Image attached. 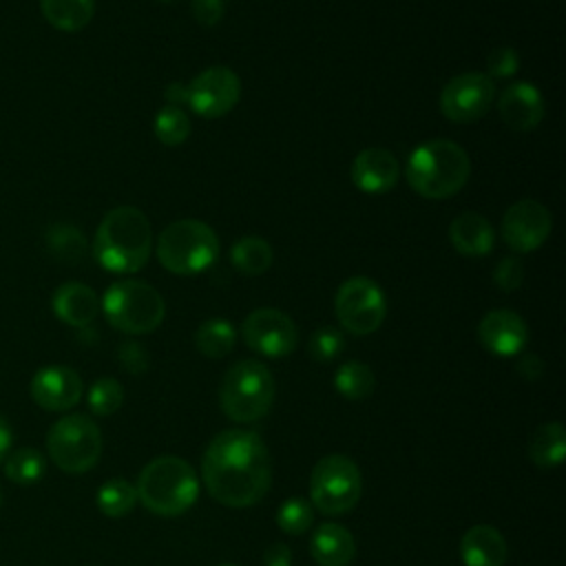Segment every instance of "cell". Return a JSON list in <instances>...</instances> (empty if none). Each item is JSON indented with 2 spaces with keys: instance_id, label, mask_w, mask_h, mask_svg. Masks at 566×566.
<instances>
[{
  "instance_id": "obj_36",
  "label": "cell",
  "mask_w": 566,
  "mask_h": 566,
  "mask_svg": "<svg viewBox=\"0 0 566 566\" xmlns=\"http://www.w3.org/2000/svg\"><path fill=\"white\" fill-rule=\"evenodd\" d=\"M524 281V265L517 256H502L493 268V283L502 292H515Z\"/></svg>"
},
{
  "instance_id": "obj_21",
  "label": "cell",
  "mask_w": 566,
  "mask_h": 566,
  "mask_svg": "<svg viewBox=\"0 0 566 566\" xmlns=\"http://www.w3.org/2000/svg\"><path fill=\"white\" fill-rule=\"evenodd\" d=\"M460 557L464 566H504L506 542L495 526L475 524L460 539Z\"/></svg>"
},
{
  "instance_id": "obj_37",
  "label": "cell",
  "mask_w": 566,
  "mask_h": 566,
  "mask_svg": "<svg viewBox=\"0 0 566 566\" xmlns=\"http://www.w3.org/2000/svg\"><path fill=\"white\" fill-rule=\"evenodd\" d=\"M117 358H119V365L130 371V374H144L150 365V358H148V352L146 347H142L139 343L135 340H126L119 345L117 349Z\"/></svg>"
},
{
  "instance_id": "obj_33",
  "label": "cell",
  "mask_w": 566,
  "mask_h": 566,
  "mask_svg": "<svg viewBox=\"0 0 566 566\" xmlns=\"http://www.w3.org/2000/svg\"><path fill=\"white\" fill-rule=\"evenodd\" d=\"M314 522V509L307 500L303 497H290L279 506L276 513V524L281 531L287 535H301L305 533Z\"/></svg>"
},
{
  "instance_id": "obj_30",
  "label": "cell",
  "mask_w": 566,
  "mask_h": 566,
  "mask_svg": "<svg viewBox=\"0 0 566 566\" xmlns=\"http://www.w3.org/2000/svg\"><path fill=\"white\" fill-rule=\"evenodd\" d=\"M137 504L135 486L124 478H113L104 482L97 491V509L108 517H124Z\"/></svg>"
},
{
  "instance_id": "obj_40",
  "label": "cell",
  "mask_w": 566,
  "mask_h": 566,
  "mask_svg": "<svg viewBox=\"0 0 566 566\" xmlns=\"http://www.w3.org/2000/svg\"><path fill=\"white\" fill-rule=\"evenodd\" d=\"M164 97H166L168 106H177V108H181L184 104L188 106V84H181V82L168 84L164 91Z\"/></svg>"
},
{
  "instance_id": "obj_38",
  "label": "cell",
  "mask_w": 566,
  "mask_h": 566,
  "mask_svg": "<svg viewBox=\"0 0 566 566\" xmlns=\"http://www.w3.org/2000/svg\"><path fill=\"white\" fill-rule=\"evenodd\" d=\"M192 18L210 29V27H217L226 13V0H192Z\"/></svg>"
},
{
  "instance_id": "obj_31",
  "label": "cell",
  "mask_w": 566,
  "mask_h": 566,
  "mask_svg": "<svg viewBox=\"0 0 566 566\" xmlns=\"http://www.w3.org/2000/svg\"><path fill=\"white\" fill-rule=\"evenodd\" d=\"M153 130L164 146H179L188 139L192 124H190V117L184 113V108L164 106L157 111L153 119Z\"/></svg>"
},
{
  "instance_id": "obj_27",
  "label": "cell",
  "mask_w": 566,
  "mask_h": 566,
  "mask_svg": "<svg viewBox=\"0 0 566 566\" xmlns=\"http://www.w3.org/2000/svg\"><path fill=\"white\" fill-rule=\"evenodd\" d=\"M46 248L62 263H80L86 256V237L71 223H53L46 228Z\"/></svg>"
},
{
  "instance_id": "obj_19",
  "label": "cell",
  "mask_w": 566,
  "mask_h": 566,
  "mask_svg": "<svg viewBox=\"0 0 566 566\" xmlns=\"http://www.w3.org/2000/svg\"><path fill=\"white\" fill-rule=\"evenodd\" d=\"M449 239L458 254L469 259L486 256L495 245V232L491 221L478 212H460L449 226Z\"/></svg>"
},
{
  "instance_id": "obj_35",
  "label": "cell",
  "mask_w": 566,
  "mask_h": 566,
  "mask_svg": "<svg viewBox=\"0 0 566 566\" xmlns=\"http://www.w3.org/2000/svg\"><path fill=\"white\" fill-rule=\"evenodd\" d=\"M520 69V57L513 46H497L486 57V75L495 82L515 75Z\"/></svg>"
},
{
  "instance_id": "obj_7",
  "label": "cell",
  "mask_w": 566,
  "mask_h": 566,
  "mask_svg": "<svg viewBox=\"0 0 566 566\" xmlns=\"http://www.w3.org/2000/svg\"><path fill=\"white\" fill-rule=\"evenodd\" d=\"M274 378L259 360H239L223 374L219 387L221 411L234 422L261 420L274 402Z\"/></svg>"
},
{
  "instance_id": "obj_18",
  "label": "cell",
  "mask_w": 566,
  "mask_h": 566,
  "mask_svg": "<svg viewBox=\"0 0 566 566\" xmlns=\"http://www.w3.org/2000/svg\"><path fill=\"white\" fill-rule=\"evenodd\" d=\"M497 111L502 122L517 130L526 133L533 130L544 119V99L542 93L526 82H513L506 86L497 99Z\"/></svg>"
},
{
  "instance_id": "obj_13",
  "label": "cell",
  "mask_w": 566,
  "mask_h": 566,
  "mask_svg": "<svg viewBox=\"0 0 566 566\" xmlns=\"http://www.w3.org/2000/svg\"><path fill=\"white\" fill-rule=\"evenodd\" d=\"M241 97V80L228 66H210L188 84V106L203 119L228 115Z\"/></svg>"
},
{
  "instance_id": "obj_10",
  "label": "cell",
  "mask_w": 566,
  "mask_h": 566,
  "mask_svg": "<svg viewBox=\"0 0 566 566\" xmlns=\"http://www.w3.org/2000/svg\"><path fill=\"white\" fill-rule=\"evenodd\" d=\"M334 312L345 332L367 336L382 325L387 316V298L376 281L367 276H352L338 287L334 296Z\"/></svg>"
},
{
  "instance_id": "obj_11",
  "label": "cell",
  "mask_w": 566,
  "mask_h": 566,
  "mask_svg": "<svg viewBox=\"0 0 566 566\" xmlns=\"http://www.w3.org/2000/svg\"><path fill=\"white\" fill-rule=\"evenodd\" d=\"M495 102V82L480 71L451 77L440 91V113L455 124L478 122Z\"/></svg>"
},
{
  "instance_id": "obj_17",
  "label": "cell",
  "mask_w": 566,
  "mask_h": 566,
  "mask_svg": "<svg viewBox=\"0 0 566 566\" xmlns=\"http://www.w3.org/2000/svg\"><path fill=\"white\" fill-rule=\"evenodd\" d=\"M352 181L367 195L389 192L400 177V164L387 148H365L352 161Z\"/></svg>"
},
{
  "instance_id": "obj_23",
  "label": "cell",
  "mask_w": 566,
  "mask_h": 566,
  "mask_svg": "<svg viewBox=\"0 0 566 566\" xmlns=\"http://www.w3.org/2000/svg\"><path fill=\"white\" fill-rule=\"evenodd\" d=\"M44 20L57 31H82L95 13V0H40Z\"/></svg>"
},
{
  "instance_id": "obj_44",
  "label": "cell",
  "mask_w": 566,
  "mask_h": 566,
  "mask_svg": "<svg viewBox=\"0 0 566 566\" xmlns=\"http://www.w3.org/2000/svg\"><path fill=\"white\" fill-rule=\"evenodd\" d=\"M159 2H172V0H159Z\"/></svg>"
},
{
  "instance_id": "obj_22",
  "label": "cell",
  "mask_w": 566,
  "mask_h": 566,
  "mask_svg": "<svg viewBox=\"0 0 566 566\" xmlns=\"http://www.w3.org/2000/svg\"><path fill=\"white\" fill-rule=\"evenodd\" d=\"M310 553L318 566H349L356 555V542L345 526L325 522L312 533Z\"/></svg>"
},
{
  "instance_id": "obj_14",
  "label": "cell",
  "mask_w": 566,
  "mask_h": 566,
  "mask_svg": "<svg viewBox=\"0 0 566 566\" xmlns=\"http://www.w3.org/2000/svg\"><path fill=\"white\" fill-rule=\"evenodd\" d=\"M551 230L553 217L548 208L535 199L515 201L502 217V239L517 254H526L544 245Z\"/></svg>"
},
{
  "instance_id": "obj_28",
  "label": "cell",
  "mask_w": 566,
  "mask_h": 566,
  "mask_svg": "<svg viewBox=\"0 0 566 566\" xmlns=\"http://www.w3.org/2000/svg\"><path fill=\"white\" fill-rule=\"evenodd\" d=\"M374 385H376V378L371 367L360 360L343 363L334 374V387L347 400H363L371 396Z\"/></svg>"
},
{
  "instance_id": "obj_1",
  "label": "cell",
  "mask_w": 566,
  "mask_h": 566,
  "mask_svg": "<svg viewBox=\"0 0 566 566\" xmlns=\"http://www.w3.org/2000/svg\"><path fill=\"white\" fill-rule=\"evenodd\" d=\"M201 478L217 502L232 509L252 506L272 482L270 451L259 433L226 429L210 440L201 458Z\"/></svg>"
},
{
  "instance_id": "obj_6",
  "label": "cell",
  "mask_w": 566,
  "mask_h": 566,
  "mask_svg": "<svg viewBox=\"0 0 566 566\" xmlns=\"http://www.w3.org/2000/svg\"><path fill=\"white\" fill-rule=\"evenodd\" d=\"M99 310L106 321L130 336H142L155 332L166 314V303L161 294L146 281L122 279L104 292Z\"/></svg>"
},
{
  "instance_id": "obj_24",
  "label": "cell",
  "mask_w": 566,
  "mask_h": 566,
  "mask_svg": "<svg viewBox=\"0 0 566 566\" xmlns=\"http://www.w3.org/2000/svg\"><path fill=\"white\" fill-rule=\"evenodd\" d=\"M566 455V431L562 422H544L535 429L528 442V458L542 469H553L564 462Z\"/></svg>"
},
{
  "instance_id": "obj_15",
  "label": "cell",
  "mask_w": 566,
  "mask_h": 566,
  "mask_svg": "<svg viewBox=\"0 0 566 566\" xmlns=\"http://www.w3.org/2000/svg\"><path fill=\"white\" fill-rule=\"evenodd\" d=\"M31 400L46 411H66L75 407L84 394L80 374L66 365L40 367L29 382Z\"/></svg>"
},
{
  "instance_id": "obj_42",
  "label": "cell",
  "mask_w": 566,
  "mask_h": 566,
  "mask_svg": "<svg viewBox=\"0 0 566 566\" xmlns=\"http://www.w3.org/2000/svg\"><path fill=\"white\" fill-rule=\"evenodd\" d=\"M11 442H13V431H11L9 422H7V418L0 413V462L11 451Z\"/></svg>"
},
{
  "instance_id": "obj_4",
  "label": "cell",
  "mask_w": 566,
  "mask_h": 566,
  "mask_svg": "<svg viewBox=\"0 0 566 566\" xmlns=\"http://www.w3.org/2000/svg\"><path fill=\"white\" fill-rule=\"evenodd\" d=\"M135 491L150 513L172 517L186 513L197 502L199 482L195 469L184 458L159 455L139 471Z\"/></svg>"
},
{
  "instance_id": "obj_43",
  "label": "cell",
  "mask_w": 566,
  "mask_h": 566,
  "mask_svg": "<svg viewBox=\"0 0 566 566\" xmlns=\"http://www.w3.org/2000/svg\"><path fill=\"white\" fill-rule=\"evenodd\" d=\"M217 566H237V564H232V562H221V564H217Z\"/></svg>"
},
{
  "instance_id": "obj_26",
  "label": "cell",
  "mask_w": 566,
  "mask_h": 566,
  "mask_svg": "<svg viewBox=\"0 0 566 566\" xmlns=\"http://www.w3.org/2000/svg\"><path fill=\"white\" fill-rule=\"evenodd\" d=\"M237 329L223 318H208L195 332V347L206 358H223L234 349Z\"/></svg>"
},
{
  "instance_id": "obj_16",
  "label": "cell",
  "mask_w": 566,
  "mask_h": 566,
  "mask_svg": "<svg viewBox=\"0 0 566 566\" xmlns=\"http://www.w3.org/2000/svg\"><path fill=\"white\" fill-rule=\"evenodd\" d=\"M478 340L500 358L517 356L528 343V325L513 310H491L478 325Z\"/></svg>"
},
{
  "instance_id": "obj_20",
  "label": "cell",
  "mask_w": 566,
  "mask_h": 566,
  "mask_svg": "<svg viewBox=\"0 0 566 566\" xmlns=\"http://www.w3.org/2000/svg\"><path fill=\"white\" fill-rule=\"evenodd\" d=\"M51 307L62 323L71 327H86L95 321L99 312V298L93 292V287L77 281H69L55 290Z\"/></svg>"
},
{
  "instance_id": "obj_39",
  "label": "cell",
  "mask_w": 566,
  "mask_h": 566,
  "mask_svg": "<svg viewBox=\"0 0 566 566\" xmlns=\"http://www.w3.org/2000/svg\"><path fill=\"white\" fill-rule=\"evenodd\" d=\"M263 566H292V551L285 544H272L263 553Z\"/></svg>"
},
{
  "instance_id": "obj_41",
  "label": "cell",
  "mask_w": 566,
  "mask_h": 566,
  "mask_svg": "<svg viewBox=\"0 0 566 566\" xmlns=\"http://www.w3.org/2000/svg\"><path fill=\"white\" fill-rule=\"evenodd\" d=\"M542 369H544V365H542V360H539L535 354H526V356H522L520 363H517V371H520V376H524L526 380H535V378L542 374Z\"/></svg>"
},
{
  "instance_id": "obj_8",
  "label": "cell",
  "mask_w": 566,
  "mask_h": 566,
  "mask_svg": "<svg viewBox=\"0 0 566 566\" xmlns=\"http://www.w3.org/2000/svg\"><path fill=\"white\" fill-rule=\"evenodd\" d=\"M46 453L64 473H86L102 455V431L84 413H69L51 424Z\"/></svg>"
},
{
  "instance_id": "obj_29",
  "label": "cell",
  "mask_w": 566,
  "mask_h": 566,
  "mask_svg": "<svg viewBox=\"0 0 566 566\" xmlns=\"http://www.w3.org/2000/svg\"><path fill=\"white\" fill-rule=\"evenodd\" d=\"M4 462V473L11 482L15 484H35L42 480L46 471L44 455L33 449V447H20L7 453Z\"/></svg>"
},
{
  "instance_id": "obj_9",
  "label": "cell",
  "mask_w": 566,
  "mask_h": 566,
  "mask_svg": "<svg viewBox=\"0 0 566 566\" xmlns=\"http://www.w3.org/2000/svg\"><path fill=\"white\" fill-rule=\"evenodd\" d=\"M360 491V469L352 458L332 453L314 464L310 475V497L323 515L349 513L358 504Z\"/></svg>"
},
{
  "instance_id": "obj_2",
  "label": "cell",
  "mask_w": 566,
  "mask_h": 566,
  "mask_svg": "<svg viewBox=\"0 0 566 566\" xmlns=\"http://www.w3.org/2000/svg\"><path fill=\"white\" fill-rule=\"evenodd\" d=\"M153 252V228L135 206H117L104 214L95 230L93 256L113 274H135Z\"/></svg>"
},
{
  "instance_id": "obj_25",
  "label": "cell",
  "mask_w": 566,
  "mask_h": 566,
  "mask_svg": "<svg viewBox=\"0 0 566 566\" xmlns=\"http://www.w3.org/2000/svg\"><path fill=\"white\" fill-rule=\"evenodd\" d=\"M272 245L261 237H241L230 248V261L239 274L259 276L272 265Z\"/></svg>"
},
{
  "instance_id": "obj_3",
  "label": "cell",
  "mask_w": 566,
  "mask_h": 566,
  "mask_svg": "<svg viewBox=\"0 0 566 566\" xmlns=\"http://www.w3.org/2000/svg\"><path fill=\"white\" fill-rule=\"evenodd\" d=\"M471 175L467 150L451 139L418 144L405 166L409 188L424 199H447L464 188Z\"/></svg>"
},
{
  "instance_id": "obj_12",
  "label": "cell",
  "mask_w": 566,
  "mask_h": 566,
  "mask_svg": "<svg viewBox=\"0 0 566 566\" xmlns=\"http://www.w3.org/2000/svg\"><path fill=\"white\" fill-rule=\"evenodd\" d=\"M241 336L250 349L268 358L290 356L298 345L294 321L276 307H259L243 318Z\"/></svg>"
},
{
  "instance_id": "obj_32",
  "label": "cell",
  "mask_w": 566,
  "mask_h": 566,
  "mask_svg": "<svg viewBox=\"0 0 566 566\" xmlns=\"http://www.w3.org/2000/svg\"><path fill=\"white\" fill-rule=\"evenodd\" d=\"M86 402L95 416H111L122 407L124 389L115 378H99L91 385Z\"/></svg>"
},
{
  "instance_id": "obj_34",
  "label": "cell",
  "mask_w": 566,
  "mask_h": 566,
  "mask_svg": "<svg viewBox=\"0 0 566 566\" xmlns=\"http://www.w3.org/2000/svg\"><path fill=\"white\" fill-rule=\"evenodd\" d=\"M345 349V336L340 329L336 327H318L307 343V352L316 363H329L334 358H338Z\"/></svg>"
},
{
  "instance_id": "obj_5",
  "label": "cell",
  "mask_w": 566,
  "mask_h": 566,
  "mask_svg": "<svg viewBox=\"0 0 566 566\" xmlns=\"http://www.w3.org/2000/svg\"><path fill=\"white\" fill-rule=\"evenodd\" d=\"M155 256L170 274L192 276L217 261L219 239L208 223L199 219H179L159 232Z\"/></svg>"
}]
</instances>
